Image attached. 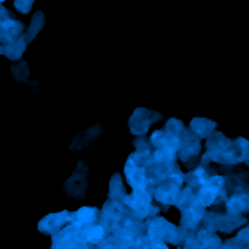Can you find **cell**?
<instances>
[{"mask_svg": "<svg viewBox=\"0 0 249 249\" xmlns=\"http://www.w3.org/2000/svg\"><path fill=\"white\" fill-rule=\"evenodd\" d=\"M101 133H103V126H101V124H94V126L87 128L86 132H82L80 135H77L75 139H73L70 149H72V150H80V149H84V147L90 145V143H92L94 140L101 135Z\"/></svg>", "mask_w": 249, "mask_h": 249, "instance_id": "30bf717a", "label": "cell"}, {"mask_svg": "<svg viewBox=\"0 0 249 249\" xmlns=\"http://www.w3.org/2000/svg\"><path fill=\"white\" fill-rule=\"evenodd\" d=\"M72 218H73V213H70V212L52 213L39 222L38 229H39V232H45V234H55V232L62 231L69 222H72Z\"/></svg>", "mask_w": 249, "mask_h": 249, "instance_id": "8992f818", "label": "cell"}, {"mask_svg": "<svg viewBox=\"0 0 249 249\" xmlns=\"http://www.w3.org/2000/svg\"><path fill=\"white\" fill-rule=\"evenodd\" d=\"M43 26H45V14H43L41 11L39 12H35V16H33V19H31V26H29V29H28V33L24 35V39L28 43H31L33 39L38 36V33L43 29Z\"/></svg>", "mask_w": 249, "mask_h": 249, "instance_id": "9a60e30c", "label": "cell"}, {"mask_svg": "<svg viewBox=\"0 0 249 249\" xmlns=\"http://www.w3.org/2000/svg\"><path fill=\"white\" fill-rule=\"evenodd\" d=\"M7 18H11V12H9L5 7L0 5V21H2V19H7Z\"/></svg>", "mask_w": 249, "mask_h": 249, "instance_id": "603a6c76", "label": "cell"}, {"mask_svg": "<svg viewBox=\"0 0 249 249\" xmlns=\"http://www.w3.org/2000/svg\"><path fill=\"white\" fill-rule=\"evenodd\" d=\"M124 174H126V179L130 181L133 190L143 191L147 188V174L143 166L133 162L132 159H128V162L124 164Z\"/></svg>", "mask_w": 249, "mask_h": 249, "instance_id": "52a82bcc", "label": "cell"}, {"mask_svg": "<svg viewBox=\"0 0 249 249\" xmlns=\"http://www.w3.org/2000/svg\"><path fill=\"white\" fill-rule=\"evenodd\" d=\"M188 244L193 249H220L222 241L212 231H200L195 239H188Z\"/></svg>", "mask_w": 249, "mask_h": 249, "instance_id": "ba28073f", "label": "cell"}, {"mask_svg": "<svg viewBox=\"0 0 249 249\" xmlns=\"http://www.w3.org/2000/svg\"><path fill=\"white\" fill-rule=\"evenodd\" d=\"M2 2H5V0H0V4H2Z\"/></svg>", "mask_w": 249, "mask_h": 249, "instance_id": "d4e9b609", "label": "cell"}, {"mask_svg": "<svg viewBox=\"0 0 249 249\" xmlns=\"http://www.w3.org/2000/svg\"><path fill=\"white\" fill-rule=\"evenodd\" d=\"M207 225H208V231L212 229H217V231H224V232H229L232 229H235L237 225L244 224V218H241L239 215H232V213H225V215H220V213H208L207 215Z\"/></svg>", "mask_w": 249, "mask_h": 249, "instance_id": "277c9868", "label": "cell"}, {"mask_svg": "<svg viewBox=\"0 0 249 249\" xmlns=\"http://www.w3.org/2000/svg\"><path fill=\"white\" fill-rule=\"evenodd\" d=\"M96 215H97V208L94 207H84L80 208L77 213H73L72 220L77 222V225H82V224H92L96 220Z\"/></svg>", "mask_w": 249, "mask_h": 249, "instance_id": "2e32d148", "label": "cell"}, {"mask_svg": "<svg viewBox=\"0 0 249 249\" xmlns=\"http://www.w3.org/2000/svg\"><path fill=\"white\" fill-rule=\"evenodd\" d=\"M149 234L154 241L160 242H174L178 244L179 241H183V231L178 227H174L173 224H169L164 218H156V220L150 222L149 225Z\"/></svg>", "mask_w": 249, "mask_h": 249, "instance_id": "6da1fadb", "label": "cell"}, {"mask_svg": "<svg viewBox=\"0 0 249 249\" xmlns=\"http://www.w3.org/2000/svg\"><path fill=\"white\" fill-rule=\"evenodd\" d=\"M248 235H249V231H248V229L244 227V229H242V231H241V234H239V235H237V237H235V239H237V241L241 242V244H246V246H248V242H249Z\"/></svg>", "mask_w": 249, "mask_h": 249, "instance_id": "7402d4cb", "label": "cell"}, {"mask_svg": "<svg viewBox=\"0 0 249 249\" xmlns=\"http://www.w3.org/2000/svg\"><path fill=\"white\" fill-rule=\"evenodd\" d=\"M205 207H201V205L198 203H193L191 207L184 208L183 212V225L186 229H195L198 224H200V220L203 218L205 215Z\"/></svg>", "mask_w": 249, "mask_h": 249, "instance_id": "7c38bea8", "label": "cell"}, {"mask_svg": "<svg viewBox=\"0 0 249 249\" xmlns=\"http://www.w3.org/2000/svg\"><path fill=\"white\" fill-rule=\"evenodd\" d=\"M124 203L128 205L133 210V213L140 218L147 217V215H156L157 210H159L157 207H152V196H150L145 190L143 191L133 190L132 195H126Z\"/></svg>", "mask_w": 249, "mask_h": 249, "instance_id": "7a4b0ae2", "label": "cell"}, {"mask_svg": "<svg viewBox=\"0 0 249 249\" xmlns=\"http://www.w3.org/2000/svg\"><path fill=\"white\" fill-rule=\"evenodd\" d=\"M26 46H28V41L24 39V35L18 36V38L11 39V41L4 43V48H2V55H5L11 60H19L24 53Z\"/></svg>", "mask_w": 249, "mask_h": 249, "instance_id": "8fae6325", "label": "cell"}, {"mask_svg": "<svg viewBox=\"0 0 249 249\" xmlns=\"http://www.w3.org/2000/svg\"><path fill=\"white\" fill-rule=\"evenodd\" d=\"M35 0H14V5L21 14H29Z\"/></svg>", "mask_w": 249, "mask_h": 249, "instance_id": "ffe728a7", "label": "cell"}, {"mask_svg": "<svg viewBox=\"0 0 249 249\" xmlns=\"http://www.w3.org/2000/svg\"><path fill=\"white\" fill-rule=\"evenodd\" d=\"M160 120L159 113H154V111L149 109H137L133 113V116L130 118V130L135 135H143V133L149 130L150 123Z\"/></svg>", "mask_w": 249, "mask_h": 249, "instance_id": "5b68a950", "label": "cell"}, {"mask_svg": "<svg viewBox=\"0 0 249 249\" xmlns=\"http://www.w3.org/2000/svg\"><path fill=\"white\" fill-rule=\"evenodd\" d=\"M87 164L79 162L75 173L67 179L65 183V191L70 198H80L87 190Z\"/></svg>", "mask_w": 249, "mask_h": 249, "instance_id": "3957f363", "label": "cell"}, {"mask_svg": "<svg viewBox=\"0 0 249 249\" xmlns=\"http://www.w3.org/2000/svg\"><path fill=\"white\" fill-rule=\"evenodd\" d=\"M220 249H248V246L241 244V242H239L237 239H229V241L225 242V244L222 246Z\"/></svg>", "mask_w": 249, "mask_h": 249, "instance_id": "44dd1931", "label": "cell"}, {"mask_svg": "<svg viewBox=\"0 0 249 249\" xmlns=\"http://www.w3.org/2000/svg\"><path fill=\"white\" fill-rule=\"evenodd\" d=\"M103 237H104L103 225H92V227H89L84 232V239H86L87 242H90V244H96V242L103 241Z\"/></svg>", "mask_w": 249, "mask_h": 249, "instance_id": "e0dca14e", "label": "cell"}, {"mask_svg": "<svg viewBox=\"0 0 249 249\" xmlns=\"http://www.w3.org/2000/svg\"><path fill=\"white\" fill-rule=\"evenodd\" d=\"M22 31H24L22 22L12 19V16L7 19H2L0 21V43L4 45V43L11 41V39L18 38V36L22 35Z\"/></svg>", "mask_w": 249, "mask_h": 249, "instance_id": "9c48e42d", "label": "cell"}, {"mask_svg": "<svg viewBox=\"0 0 249 249\" xmlns=\"http://www.w3.org/2000/svg\"><path fill=\"white\" fill-rule=\"evenodd\" d=\"M248 207H249V198H248V195H246V193L234 195V196L229 198L227 203H225L227 213H232V215L244 213V212H248Z\"/></svg>", "mask_w": 249, "mask_h": 249, "instance_id": "5bb4252c", "label": "cell"}, {"mask_svg": "<svg viewBox=\"0 0 249 249\" xmlns=\"http://www.w3.org/2000/svg\"><path fill=\"white\" fill-rule=\"evenodd\" d=\"M12 73H14V77L18 80H26L29 77V67L26 62H16L14 65H12Z\"/></svg>", "mask_w": 249, "mask_h": 249, "instance_id": "d6986e66", "label": "cell"}, {"mask_svg": "<svg viewBox=\"0 0 249 249\" xmlns=\"http://www.w3.org/2000/svg\"><path fill=\"white\" fill-rule=\"evenodd\" d=\"M118 195H121V196H126V195H124V190H123V183H121V178L118 176V174H114V176L111 178V184H109L111 200H118Z\"/></svg>", "mask_w": 249, "mask_h": 249, "instance_id": "ac0fdd59", "label": "cell"}, {"mask_svg": "<svg viewBox=\"0 0 249 249\" xmlns=\"http://www.w3.org/2000/svg\"><path fill=\"white\" fill-rule=\"evenodd\" d=\"M2 48H4V45H2V43H0V55H2Z\"/></svg>", "mask_w": 249, "mask_h": 249, "instance_id": "cb8c5ba5", "label": "cell"}, {"mask_svg": "<svg viewBox=\"0 0 249 249\" xmlns=\"http://www.w3.org/2000/svg\"><path fill=\"white\" fill-rule=\"evenodd\" d=\"M215 128H217V123L203 120V118H195V120L191 121V133L196 135V139H205V137H208L210 133H213Z\"/></svg>", "mask_w": 249, "mask_h": 249, "instance_id": "4fadbf2b", "label": "cell"}]
</instances>
